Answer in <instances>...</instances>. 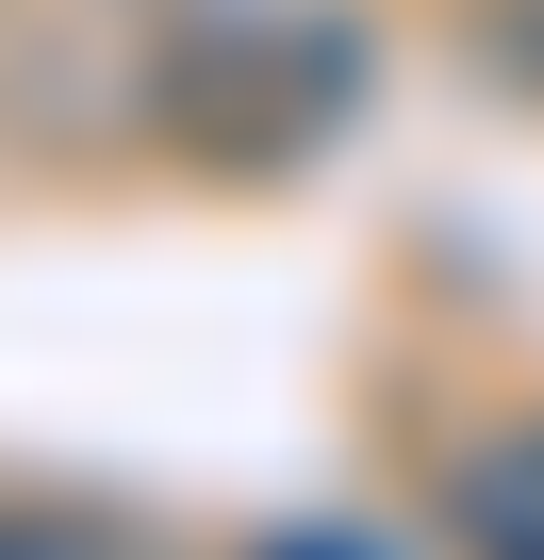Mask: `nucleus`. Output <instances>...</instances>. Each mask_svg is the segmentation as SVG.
Returning <instances> with one entry per match:
<instances>
[{"label":"nucleus","mask_w":544,"mask_h":560,"mask_svg":"<svg viewBox=\"0 0 544 560\" xmlns=\"http://www.w3.org/2000/svg\"><path fill=\"white\" fill-rule=\"evenodd\" d=\"M264 560H363V527H347V544H331V527H298V544H264Z\"/></svg>","instance_id":"4"},{"label":"nucleus","mask_w":544,"mask_h":560,"mask_svg":"<svg viewBox=\"0 0 544 560\" xmlns=\"http://www.w3.org/2000/svg\"><path fill=\"white\" fill-rule=\"evenodd\" d=\"M380 83V34L347 0H182L149 50V132L198 182H298Z\"/></svg>","instance_id":"1"},{"label":"nucleus","mask_w":544,"mask_h":560,"mask_svg":"<svg viewBox=\"0 0 544 560\" xmlns=\"http://www.w3.org/2000/svg\"><path fill=\"white\" fill-rule=\"evenodd\" d=\"M0 560H18V544H0Z\"/></svg>","instance_id":"5"},{"label":"nucleus","mask_w":544,"mask_h":560,"mask_svg":"<svg viewBox=\"0 0 544 560\" xmlns=\"http://www.w3.org/2000/svg\"><path fill=\"white\" fill-rule=\"evenodd\" d=\"M445 527H462V560H544V429H495L445 478Z\"/></svg>","instance_id":"2"},{"label":"nucleus","mask_w":544,"mask_h":560,"mask_svg":"<svg viewBox=\"0 0 544 560\" xmlns=\"http://www.w3.org/2000/svg\"><path fill=\"white\" fill-rule=\"evenodd\" d=\"M478 50H495V67L544 100V0H478Z\"/></svg>","instance_id":"3"}]
</instances>
